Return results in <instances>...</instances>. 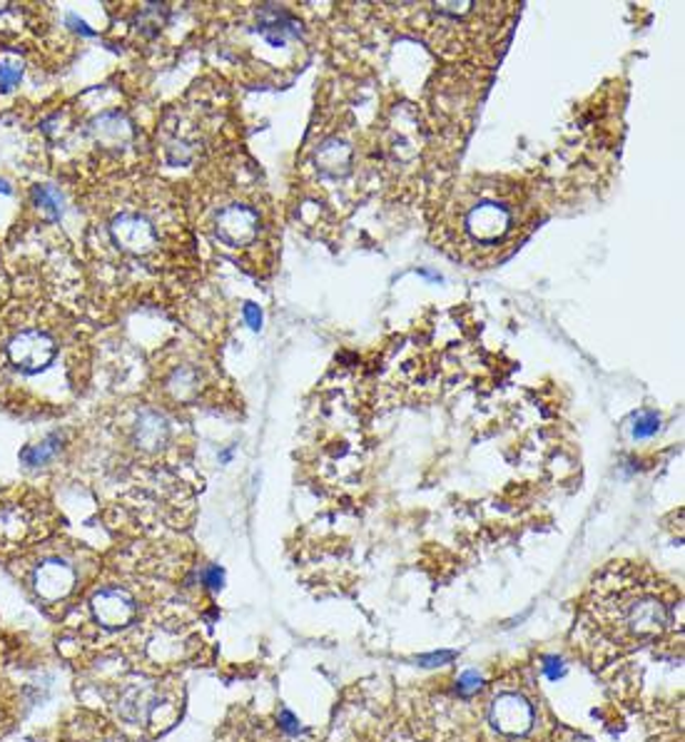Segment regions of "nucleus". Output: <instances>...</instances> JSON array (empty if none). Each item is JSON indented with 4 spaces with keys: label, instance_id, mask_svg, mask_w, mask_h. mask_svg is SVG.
<instances>
[{
    "label": "nucleus",
    "instance_id": "f257e3e1",
    "mask_svg": "<svg viewBox=\"0 0 685 742\" xmlns=\"http://www.w3.org/2000/svg\"><path fill=\"white\" fill-rule=\"evenodd\" d=\"M80 257L103 294L137 297L187 279L200 264L183 192L137 172L98 182L83 197Z\"/></svg>",
    "mask_w": 685,
    "mask_h": 742
},
{
    "label": "nucleus",
    "instance_id": "f03ea898",
    "mask_svg": "<svg viewBox=\"0 0 685 742\" xmlns=\"http://www.w3.org/2000/svg\"><path fill=\"white\" fill-rule=\"evenodd\" d=\"M90 382V347L78 314L43 292L0 307V402L63 414Z\"/></svg>",
    "mask_w": 685,
    "mask_h": 742
},
{
    "label": "nucleus",
    "instance_id": "7ed1b4c3",
    "mask_svg": "<svg viewBox=\"0 0 685 742\" xmlns=\"http://www.w3.org/2000/svg\"><path fill=\"white\" fill-rule=\"evenodd\" d=\"M183 202L195 235L255 277L277 262V210L255 160L237 145L195 170Z\"/></svg>",
    "mask_w": 685,
    "mask_h": 742
},
{
    "label": "nucleus",
    "instance_id": "20e7f679",
    "mask_svg": "<svg viewBox=\"0 0 685 742\" xmlns=\"http://www.w3.org/2000/svg\"><path fill=\"white\" fill-rule=\"evenodd\" d=\"M541 220L539 190L526 180L471 172L439 192L431 212V240L473 270L497 267L531 237Z\"/></svg>",
    "mask_w": 685,
    "mask_h": 742
},
{
    "label": "nucleus",
    "instance_id": "39448f33",
    "mask_svg": "<svg viewBox=\"0 0 685 742\" xmlns=\"http://www.w3.org/2000/svg\"><path fill=\"white\" fill-rule=\"evenodd\" d=\"M40 132L45 150H60L63 165L93 185L145 172L140 162L147 157L150 145L125 105H70L65 113L48 118Z\"/></svg>",
    "mask_w": 685,
    "mask_h": 742
},
{
    "label": "nucleus",
    "instance_id": "423d86ee",
    "mask_svg": "<svg viewBox=\"0 0 685 742\" xmlns=\"http://www.w3.org/2000/svg\"><path fill=\"white\" fill-rule=\"evenodd\" d=\"M365 148L359 120L351 110L321 115L299 162V177L307 197L345 217L355 210L359 190L367 185Z\"/></svg>",
    "mask_w": 685,
    "mask_h": 742
},
{
    "label": "nucleus",
    "instance_id": "0eeeda50",
    "mask_svg": "<svg viewBox=\"0 0 685 742\" xmlns=\"http://www.w3.org/2000/svg\"><path fill=\"white\" fill-rule=\"evenodd\" d=\"M219 53L229 65L257 73L259 83H282L305 68L307 43L301 20L285 6L259 3L237 10L219 35Z\"/></svg>",
    "mask_w": 685,
    "mask_h": 742
},
{
    "label": "nucleus",
    "instance_id": "6e6552de",
    "mask_svg": "<svg viewBox=\"0 0 685 742\" xmlns=\"http://www.w3.org/2000/svg\"><path fill=\"white\" fill-rule=\"evenodd\" d=\"M229 98L223 88L195 85L157 125L155 150L167 167H200L235 148L227 140Z\"/></svg>",
    "mask_w": 685,
    "mask_h": 742
},
{
    "label": "nucleus",
    "instance_id": "1a4fd4ad",
    "mask_svg": "<svg viewBox=\"0 0 685 742\" xmlns=\"http://www.w3.org/2000/svg\"><path fill=\"white\" fill-rule=\"evenodd\" d=\"M405 13L417 16V33L444 55L493 53L503 43L517 3H401Z\"/></svg>",
    "mask_w": 685,
    "mask_h": 742
},
{
    "label": "nucleus",
    "instance_id": "9d476101",
    "mask_svg": "<svg viewBox=\"0 0 685 742\" xmlns=\"http://www.w3.org/2000/svg\"><path fill=\"white\" fill-rule=\"evenodd\" d=\"M78 568L65 556H48L33 571V588L40 601L58 603L75 591Z\"/></svg>",
    "mask_w": 685,
    "mask_h": 742
},
{
    "label": "nucleus",
    "instance_id": "9b49d317",
    "mask_svg": "<svg viewBox=\"0 0 685 742\" xmlns=\"http://www.w3.org/2000/svg\"><path fill=\"white\" fill-rule=\"evenodd\" d=\"M95 620L108 630L125 628L137 616V603L125 588H103L93 596Z\"/></svg>",
    "mask_w": 685,
    "mask_h": 742
},
{
    "label": "nucleus",
    "instance_id": "f8f14e48",
    "mask_svg": "<svg viewBox=\"0 0 685 742\" xmlns=\"http://www.w3.org/2000/svg\"><path fill=\"white\" fill-rule=\"evenodd\" d=\"M40 498H13V501H0V538L6 541H25L35 531V521L40 514Z\"/></svg>",
    "mask_w": 685,
    "mask_h": 742
},
{
    "label": "nucleus",
    "instance_id": "ddd939ff",
    "mask_svg": "<svg viewBox=\"0 0 685 742\" xmlns=\"http://www.w3.org/2000/svg\"><path fill=\"white\" fill-rule=\"evenodd\" d=\"M491 723L503 735H523L533 723V710L521 695L507 693L493 700Z\"/></svg>",
    "mask_w": 685,
    "mask_h": 742
},
{
    "label": "nucleus",
    "instance_id": "4468645a",
    "mask_svg": "<svg viewBox=\"0 0 685 742\" xmlns=\"http://www.w3.org/2000/svg\"><path fill=\"white\" fill-rule=\"evenodd\" d=\"M157 708V690L153 685H135L125 690V695L120 698V715L127 723H147L150 715Z\"/></svg>",
    "mask_w": 685,
    "mask_h": 742
},
{
    "label": "nucleus",
    "instance_id": "2eb2a0df",
    "mask_svg": "<svg viewBox=\"0 0 685 742\" xmlns=\"http://www.w3.org/2000/svg\"><path fill=\"white\" fill-rule=\"evenodd\" d=\"M479 688H481V675L477 673V670H467V673L459 678V693L461 695L477 693Z\"/></svg>",
    "mask_w": 685,
    "mask_h": 742
},
{
    "label": "nucleus",
    "instance_id": "dca6fc26",
    "mask_svg": "<svg viewBox=\"0 0 685 742\" xmlns=\"http://www.w3.org/2000/svg\"><path fill=\"white\" fill-rule=\"evenodd\" d=\"M10 294H13V289H10V277H8L3 257H0V307H3V304L10 299Z\"/></svg>",
    "mask_w": 685,
    "mask_h": 742
},
{
    "label": "nucleus",
    "instance_id": "f3484780",
    "mask_svg": "<svg viewBox=\"0 0 685 742\" xmlns=\"http://www.w3.org/2000/svg\"><path fill=\"white\" fill-rule=\"evenodd\" d=\"M543 670H546L549 680H559L563 673H566V668H563V660H559V658H546Z\"/></svg>",
    "mask_w": 685,
    "mask_h": 742
},
{
    "label": "nucleus",
    "instance_id": "a211bd4d",
    "mask_svg": "<svg viewBox=\"0 0 685 742\" xmlns=\"http://www.w3.org/2000/svg\"><path fill=\"white\" fill-rule=\"evenodd\" d=\"M454 658V653H434V655H421V665H444L447 660Z\"/></svg>",
    "mask_w": 685,
    "mask_h": 742
},
{
    "label": "nucleus",
    "instance_id": "6ab92c4d",
    "mask_svg": "<svg viewBox=\"0 0 685 742\" xmlns=\"http://www.w3.org/2000/svg\"><path fill=\"white\" fill-rule=\"evenodd\" d=\"M205 583L209 588H219V586H223V571H219V568H209V571L205 573Z\"/></svg>",
    "mask_w": 685,
    "mask_h": 742
},
{
    "label": "nucleus",
    "instance_id": "aec40b11",
    "mask_svg": "<svg viewBox=\"0 0 685 742\" xmlns=\"http://www.w3.org/2000/svg\"><path fill=\"white\" fill-rule=\"evenodd\" d=\"M282 720H285V723H282V725H285L287 730H292V733H295L297 725H295V718H292V713H282Z\"/></svg>",
    "mask_w": 685,
    "mask_h": 742
}]
</instances>
